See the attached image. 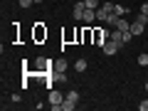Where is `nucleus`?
Returning a JSON list of instances; mask_svg holds the SVG:
<instances>
[{
	"mask_svg": "<svg viewBox=\"0 0 148 111\" xmlns=\"http://www.w3.org/2000/svg\"><path fill=\"white\" fill-rule=\"evenodd\" d=\"M47 101H49V106H52L54 111H62L64 94H62V91H57V89H49V96H47Z\"/></svg>",
	"mask_w": 148,
	"mask_h": 111,
	"instance_id": "obj_1",
	"label": "nucleus"
},
{
	"mask_svg": "<svg viewBox=\"0 0 148 111\" xmlns=\"http://www.w3.org/2000/svg\"><path fill=\"white\" fill-rule=\"evenodd\" d=\"M146 25H148V17H146V15H138V17H136V22H131V32H133V37L143 35Z\"/></svg>",
	"mask_w": 148,
	"mask_h": 111,
	"instance_id": "obj_2",
	"label": "nucleus"
},
{
	"mask_svg": "<svg viewBox=\"0 0 148 111\" xmlns=\"http://www.w3.org/2000/svg\"><path fill=\"white\" fill-rule=\"evenodd\" d=\"M84 10H86L84 0H79V3L74 5V10H72V17H74V20H77V22H82V20H84Z\"/></svg>",
	"mask_w": 148,
	"mask_h": 111,
	"instance_id": "obj_3",
	"label": "nucleus"
},
{
	"mask_svg": "<svg viewBox=\"0 0 148 111\" xmlns=\"http://www.w3.org/2000/svg\"><path fill=\"white\" fill-rule=\"evenodd\" d=\"M101 49H104V54H109V57H114V54H116V52H119L121 47H119V45L114 42V40H106V42L101 45Z\"/></svg>",
	"mask_w": 148,
	"mask_h": 111,
	"instance_id": "obj_4",
	"label": "nucleus"
},
{
	"mask_svg": "<svg viewBox=\"0 0 148 111\" xmlns=\"http://www.w3.org/2000/svg\"><path fill=\"white\" fill-rule=\"evenodd\" d=\"M52 64H54V62H49V59L40 57V59L35 62V67H37V72H49V69H52Z\"/></svg>",
	"mask_w": 148,
	"mask_h": 111,
	"instance_id": "obj_5",
	"label": "nucleus"
},
{
	"mask_svg": "<svg viewBox=\"0 0 148 111\" xmlns=\"http://www.w3.org/2000/svg\"><path fill=\"white\" fill-rule=\"evenodd\" d=\"M67 67H69V62H67L64 57L54 59V64H52V69H54V72H62V74H67Z\"/></svg>",
	"mask_w": 148,
	"mask_h": 111,
	"instance_id": "obj_6",
	"label": "nucleus"
},
{
	"mask_svg": "<svg viewBox=\"0 0 148 111\" xmlns=\"http://www.w3.org/2000/svg\"><path fill=\"white\" fill-rule=\"evenodd\" d=\"M109 40H114V42H116L119 47H123V45H126V40H123V30H114Z\"/></svg>",
	"mask_w": 148,
	"mask_h": 111,
	"instance_id": "obj_7",
	"label": "nucleus"
},
{
	"mask_svg": "<svg viewBox=\"0 0 148 111\" xmlns=\"http://www.w3.org/2000/svg\"><path fill=\"white\" fill-rule=\"evenodd\" d=\"M114 27H116V30H131V22H126V17H119Z\"/></svg>",
	"mask_w": 148,
	"mask_h": 111,
	"instance_id": "obj_8",
	"label": "nucleus"
},
{
	"mask_svg": "<svg viewBox=\"0 0 148 111\" xmlns=\"http://www.w3.org/2000/svg\"><path fill=\"white\" fill-rule=\"evenodd\" d=\"M94 20H96V10L86 8V10H84V22H94Z\"/></svg>",
	"mask_w": 148,
	"mask_h": 111,
	"instance_id": "obj_9",
	"label": "nucleus"
},
{
	"mask_svg": "<svg viewBox=\"0 0 148 111\" xmlns=\"http://www.w3.org/2000/svg\"><path fill=\"white\" fill-rule=\"evenodd\" d=\"M114 12H116L119 17H126V15H128V8H126V5H116V8H114Z\"/></svg>",
	"mask_w": 148,
	"mask_h": 111,
	"instance_id": "obj_10",
	"label": "nucleus"
},
{
	"mask_svg": "<svg viewBox=\"0 0 148 111\" xmlns=\"http://www.w3.org/2000/svg\"><path fill=\"white\" fill-rule=\"evenodd\" d=\"M67 99L72 101V104H79V91H77V89H72V91L67 94Z\"/></svg>",
	"mask_w": 148,
	"mask_h": 111,
	"instance_id": "obj_11",
	"label": "nucleus"
},
{
	"mask_svg": "<svg viewBox=\"0 0 148 111\" xmlns=\"http://www.w3.org/2000/svg\"><path fill=\"white\" fill-rule=\"evenodd\" d=\"M74 69H77V72H86V59H77V62H74Z\"/></svg>",
	"mask_w": 148,
	"mask_h": 111,
	"instance_id": "obj_12",
	"label": "nucleus"
},
{
	"mask_svg": "<svg viewBox=\"0 0 148 111\" xmlns=\"http://www.w3.org/2000/svg\"><path fill=\"white\" fill-rule=\"evenodd\" d=\"M138 64H141V67H148V52H141V54H138Z\"/></svg>",
	"mask_w": 148,
	"mask_h": 111,
	"instance_id": "obj_13",
	"label": "nucleus"
},
{
	"mask_svg": "<svg viewBox=\"0 0 148 111\" xmlns=\"http://www.w3.org/2000/svg\"><path fill=\"white\" fill-rule=\"evenodd\" d=\"M84 5H86V8H91V10H96V8L101 5V0H84Z\"/></svg>",
	"mask_w": 148,
	"mask_h": 111,
	"instance_id": "obj_14",
	"label": "nucleus"
},
{
	"mask_svg": "<svg viewBox=\"0 0 148 111\" xmlns=\"http://www.w3.org/2000/svg\"><path fill=\"white\" fill-rule=\"evenodd\" d=\"M62 109H64V111H72V109H77V104H72V101H69L67 96H64V104H62Z\"/></svg>",
	"mask_w": 148,
	"mask_h": 111,
	"instance_id": "obj_15",
	"label": "nucleus"
},
{
	"mask_svg": "<svg viewBox=\"0 0 148 111\" xmlns=\"http://www.w3.org/2000/svg\"><path fill=\"white\" fill-rule=\"evenodd\" d=\"M116 20H119V15H116V12H111V15L106 17V22H104V25H116Z\"/></svg>",
	"mask_w": 148,
	"mask_h": 111,
	"instance_id": "obj_16",
	"label": "nucleus"
},
{
	"mask_svg": "<svg viewBox=\"0 0 148 111\" xmlns=\"http://www.w3.org/2000/svg\"><path fill=\"white\" fill-rule=\"evenodd\" d=\"M17 5H20V8H30V5H35V0H20Z\"/></svg>",
	"mask_w": 148,
	"mask_h": 111,
	"instance_id": "obj_17",
	"label": "nucleus"
},
{
	"mask_svg": "<svg viewBox=\"0 0 148 111\" xmlns=\"http://www.w3.org/2000/svg\"><path fill=\"white\" fill-rule=\"evenodd\" d=\"M138 15H146V17H148V3H143V5H141V10H138Z\"/></svg>",
	"mask_w": 148,
	"mask_h": 111,
	"instance_id": "obj_18",
	"label": "nucleus"
},
{
	"mask_svg": "<svg viewBox=\"0 0 148 111\" xmlns=\"http://www.w3.org/2000/svg\"><path fill=\"white\" fill-rule=\"evenodd\" d=\"M138 111H148V99H143L141 104H138Z\"/></svg>",
	"mask_w": 148,
	"mask_h": 111,
	"instance_id": "obj_19",
	"label": "nucleus"
},
{
	"mask_svg": "<svg viewBox=\"0 0 148 111\" xmlns=\"http://www.w3.org/2000/svg\"><path fill=\"white\" fill-rule=\"evenodd\" d=\"M146 91H148V79H146Z\"/></svg>",
	"mask_w": 148,
	"mask_h": 111,
	"instance_id": "obj_20",
	"label": "nucleus"
},
{
	"mask_svg": "<svg viewBox=\"0 0 148 111\" xmlns=\"http://www.w3.org/2000/svg\"><path fill=\"white\" fill-rule=\"evenodd\" d=\"M37 3H42V0H35V5H37Z\"/></svg>",
	"mask_w": 148,
	"mask_h": 111,
	"instance_id": "obj_21",
	"label": "nucleus"
}]
</instances>
